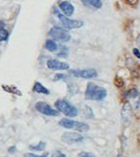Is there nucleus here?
<instances>
[{
	"instance_id": "412c9836",
	"label": "nucleus",
	"mask_w": 140,
	"mask_h": 157,
	"mask_svg": "<svg viewBox=\"0 0 140 157\" xmlns=\"http://www.w3.org/2000/svg\"><path fill=\"white\" fill-rule=\"evenodd\" d=\"M61 48H62V50H61V52L59 53H58V56H67V52H68V50H67V48L62 47Z\"/></svg>"
},
{
	"instance_id": "39448f33",
	"label": "nucleus",
	"mask_w": 140,
	"mask_h": 157,
	"mask_svg": "<svg viewBox=\"0 0 140 157\" xmlns=\"http://www.w3.org/2000/svg\"><path fill=\"white\" fill-rule=\"evenodd\" d=\"M56 13V16L57 18L59 19L60 23L62 24V26L64 27L65 29L67 30H72V29H79L81 28L84 23L83 21H80V20H72V19H69L68 17L61 14V13H59L58 11H55Z\"/></svg>"
},
{
	"instance_id": "a211bd4d",
	"label": "nucleus",
	"mask_w": 140,
	"mask_h": 157,
	"mask_svg": "<svg viewBox=\"0 0 140 157\" xmlns=\"http://www.w3.org/2000/svg\"><path fill=\"white\" fill-rule=\"evenodd\" d=\"M115 85L116 87H119V88H121V87H123V85H124V81H123V78H120V77H115Z\"/></svg>"
},
{
	"instance_id": "f3484780",
	"label": "nucleus",
	"mask_w": 140,
	"mask_h": 157,
	"mask_svg": "<svg viewBox=\"0 0 140 157\" xmlns=\"http://www.w3.org/2000/svg\"><path fill=\"white\" fill-rule=\"evenodd\" d=\"M9 37V32L4 28V27H0V42H5Z\"/></svg>"
},
{
	"instance_id": "7ed1b4c3",
	"label": "nucleus",
	"mask_w": 140,
	"mask_h": 157,
	"mask_svg": "<svg viewBox=\"0 0 140 157\" xmlns=\"http://www.w3.org/2000/svg\"><path fill=\"white\" fill-rule=\"evenodd\" d=\"M58 124L60 127L67 128V129H76V131L81 132H88L90 129V127L88 124L86 123H82V122H77V121H73L70 119H61L59 121Z\"/></svg>"
},
{
	"instance_id": "423d86ee",
	"label": "nucleus",
	"mask_w": 140,
	"mask_h": 157,
	"mask_svg": "<svg viewBox=\"0 0 140 157\" xmlns=\"http://www.w3.org/2000/svg\"><path fill=\"white\" fill-rule=\"evenodd\" d=\"M36 110H37L39 113L43 114L44 116H48V117H57L59 115V112L57 110L53 109L51 107V105H48L46 102H38L36 103L35 105Z\"/></svg>"
},
{
	"instance_id": "f8f14e48",
	"label": "nucleus",
	"mask_w": 140,
	"mask_h": 157,
	"mask_svg": "<svg viewBox=\"0 0 140 157\" xmlns=\"http://www.w3.org/2000/svg\"><path fill=\"white\" fill-rule=\"evenodd\" d=\"M85 6L91 7L94 9H100L103 6L102 0H81Z\"/></svg>"
},
{
	"instance_id": "9b49d317",
	"label": "nucleus",
	"mask_w": 140,
	"mask_h": 157,
	"mask_svg": "<svg viewBox=\"0 0 140 157\" xmlns=\"http://www.w3.org/2000/svg\"><path fill=\"white\" fill-rule=\"evenodd\" d=\"M60 10L63 12V15H65L67 17H70L73 15L74 13V6L69 1H62L59 4Z\"/></svg>"
},
{
	"instance_id": "a878e982",
	"label": "nucleus",
	"mask_w": 140,
	"mask_h": 157,
	"mask_svg": "<svg viewBox=\"0 0 140 157\" xmlns=\"http://www.w3.org/2000/svg\"><path fill=\"white\" fill-rule=\"evenodd\" d=\"M8 151H9V153H11V154L15 153V151H16V146H11L10 148L8 149Z\"/></svg>"
},
{
	"instance_id": "0eeeda50",
	"label": "nucleus",
	"mask_w": 140,
	"mask_h": 157,
	"mask_svg": "<svg viewBox=\"0 0 140 157\" xmlns=\"http://www.w3.org/2000/svg\"><path fill=\"white\" fill-rule=\"evenodd\" d=\"M70 74L73 75L74 77L83 78V79H92L96 78L98 76V71L94 68L89 69H74L70 70Z\"/></svg>"
},
{
	"instance_id": "6e6552de",
	"label": "nucleus",
	"mask_w": 140,
	"mask_h": 157,
	"mask_svg": "<svg viewBox=\"0 0 140 157\" xmlns=\"http://www.w3.org/2000/svg\"><path fill=\"white\" fill-rule=\"evenodd\" d=\"M61 140L67 144H74V143L82 142L84 140V136L78 132H66L61 136Z\"/></svg>"
},
{
	"instance_id": "bb28decb",
	"label": "nucleus",
	"mask_w": 140,
	"mask_h": 157,
	"mask_svg": "<svg viewBox=\"0 0 140 157\" xmlns=\"http://www.w3.org/2000/svg\"><path fill=\"white\" fill-rule=\"evenodd\" d=\"M136 42H137V44H138L139 50H140V35L138 36V38H137V40H136Z\"/></svg>"
},
{
	"instance_id": "aec40b11",
	"label": "nucleus",
	"mask_w": 140,
	"mask_h": 157,
	"mask_svg": "<svg viewBox=\"0 0 140 157\" xmlns=\"http://www.w3.org/2000/svg\"><path fill=\"white\" fill-rule=\"evenodd\" d=\"M48 156V153H44L43 155H37V154H34V153H26L24 154V157H47Z\"/></svg>"
},
{
	"instance_id": "2eb2a0df",
	"label": "nucleus",
	"mask_w": 140,
	"mask_h": 157,
	"mask_svg": "<svg viewBox=\"0 0 140 157\" xmlns=\"http://www.w3.org/2000/svg\"><path fill=\"white\" fill-rule=\"evenodd\" d=\"M123 96L127 99H131V98H136L139 96V91L137 90L136 88H132V89H129V90L125 91Z\"/></svg>"
},
{
	"instance_id": "ddd939ff",
	"label": "nucleus",
	"mask_w": 140,
	"mask_h": 157,
	"mask_svg": "<svg viewBox=\"0 0 140 157\" xmlns=\"http://www.w3.org/2000/svg\"><path fill=\"white\" fill-rule=\"evenodd\" d=\"M33 91L35 93H40V94H44V95H49L51 91L47 88H46L40 82H35L33 86Z\"/></svg>"
},
{
	"instance_id": "6ab92c4d",
	"label": "nucleus",
	"mask_w": 140,
	"mask_h": 157,
	"mask_svg": "<svg viewBox=\"0 0 140 157\" xmlns=\"http://www.w3.org/2000/svg\"><path fill=\"white\" fill-rule=\"evenodd\" d=\"M78 157H96L94 153L92 152H87V151H82L78 154Z\"/></svg>"
},
{
	"instance_id": "393cba45",
	"label": "nucleus",
	"mask_w": 140,
	"mask_h": 157,
	"mask_svg": "<svg viewBox=\"0 0 140 157\" xmlns=\"http://www.w3.org/2000/svg\"><path fill=\"white\" fill-rule=\"evenodd\" d=\"M132 52H133V55L136 56L137 58H140V50L139 48H133V51H132Z\"/></svg>"
},
{
	"instance_id": "20e7f679",
	"label": "nucleus",
	"mask_w": 140,
	"mask_h": 157,
	"mask_svg": "<svg viewBox=\"0 0 140 157\" xmlns=\"http://www.w3.org/2000/svg\"><path fill=\"white\" fill-rule=\"evenodd\" d=\"M49 37H51L53 40L61 43H67L70 41L71 36L69 34L68 31H66L65 29H62L60 27L55 26L51 29V31L48 32Z\"/></svg>"
},
{
	"instance_id": "1a4fd4ad",
	"label": "nucleus",
	"mask_w": 140,
	"mask_h": 157,
	"mask_svg": "<svg viewBox=\"0 0 140 157\" xmlns=\"http://www.w3.org/2000/svg\"><path fill=\"white\" fill-rule=\"evenodd\" d=\"M120 116H121V121H123V124L124 125H128L130 123H131L132 107H131V104H130L129 102H126L123 104V108H121Z\"/></svg>"
},
{
	"instance_id": "9d476101",
	"label": "nucleus",
	"mask_w": 140,
	"mask_h": 157,
	"mask_svg": "<svg viewBox=\"0 0 140 157\" xmlns=\"http://www.w3.org/2000/svg\"><path fill=\"white\" fill-rule=\"evenodd\" d=\"M47 66L51 70H67L69 69V64L57 59H48Z\"/></svg>"
},
{
	"instance_id": "4468645a",
	"label": "nucleus",
	"mask_w": 140,
	"mask_h": 157,
	"mask_svg": "<svg viewBox=\"0 0 140 157\" xmlns=\"http://www.w3.org/2000/svg\"><path fill=\"white\" fill-rule=\"evenodd\" d=\"M44 48H46V50H47L48 52H55L57 51L58 46L53 40H47V41L46 42V44H44Z\"/></svg>"
},
{
	"instance_id": "cd10ccee",
	"label": "nucleus",
	"mask_w": 140,
	"mask_h": 157,
	"mask_svg": "<svg viewBox=\"0 0 140 157\" xmlns=\"http://www.w3.org/2000/svg\"><path fill=\"white\" fill-rule=\"evenodd\" d=\"M0 27H4V22L0 20Z\"/></svg>"
},
{
	"instance_id": "4be33fe9",
	"label": "nucleus",
	"mask_w": 140,
	"mask_h": 157,
	"mask_svg": "<svg viewBox=\"0 0 140 157\" xmlns=\"http://www.w3.org/2000/svg\"><path fill=\"white\" fill-rule=\"evenodd\" d=\"M66 78V75L65 74H56L55 76V78H53V80L55 81H58V80H61V79H65Z\"/></svg>"
},
{
	"instance_id": "b1692460",
	"label": "nucleus",
	"mask_w": 140,
	"mask_h": 157,
	"mask_svg": "<svg viewBox=\"0 0 140 157\" xmlns=\"http://www.w3.org/2000/svg\"><path fill=\"white\" fill-rule=\"evenodd\" d=\"M51 157H66L64 153H62L61 151H55V153H52Z\"/></svg>"
},
{
	"instance_id": "5701e85b",
	"label": "nucleus",
	"mask_w": 140,
	"mask_h": 157,
	"mask_svg": "<svg viewBox=\"0 0 140 157\" xmlns=\"http://www.w3.org/2000/svg\"><path fill=\"white\" fill-rule=\"evenodd\" d=\"M124 1L128 4V5H131V6H135L138 4L139 0H124Z\"/></svg>"
},
{
	"instance_id": "f03ea898",
	"label": "nucleus",
	"mask_w": 140,
	"mask_h": 157,
	"mask_svg": "<svg viewBox=\"0 0 140 157\" xmlns=\"http://www.w3.org/2000/svg\"><path fill=\"white\" fill-rule=\"evenodd\" d=\"M55 106L56 107V110L58 112H60L66 117H69V118H75L78 115L77 108L64 99H58L57 101H55Z\"/></svg>"
},
{
	"instance_id": "f257e3e1",
	"label": "nucleus",
	"mask_w": 140,
	"mask_h": 157,
	"mask_svg": "<svg viewBox=\"0 0 140 157\" xmlns=\"http://www.w3.org/2000/svg\"><path fill=\"white\" fill-rule=\"evenodd\" d=\"M108 95L107 89L104 87L98 86L95 83L89 82L87 84L85 91V98L87 100H94V101H102Z\"/></svg>"
},
{
	"instance_id": "dca6fc26",
	"label": "nucleus",
	"mask_w": 140,
	"mask_h": 157,
	"mask_svg": "<svg viewBox=\"0 0 140 157\" xmlns=\"http://www.w3.org/2000/svg\"><path fill=\"white\" fill-rule=\"evenodd\" d=\"M47 146V143L44 141H40L39 142L37 145H30V149L35 150V151H43Z\"/></svg>"
}]
</instances>
